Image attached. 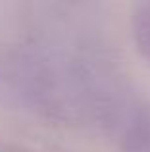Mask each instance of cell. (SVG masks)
I'll return each instance as SVG.
<instances>
[{
	"mask_svg": "<svg viewBox=\"0 0 150 152\" xmlns=\"http://www.w3.org/2000/svg\"><path fill=\"white\" fill-rule=\"evenodd\" d=\"M137 37H139L141 48L150 58V6H144L137 14Z\"/></svg>",
	"mask_w": 150,
	"mask_h": 152,
	"instance_id": "1",
	"label": "cell"
}]
</instances>
